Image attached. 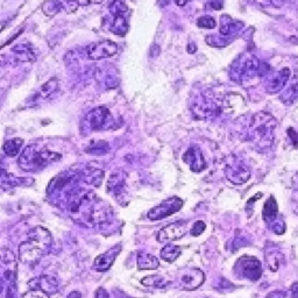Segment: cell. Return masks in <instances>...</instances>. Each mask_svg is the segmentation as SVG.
<instances>
[{"label": "cell", "mask_w": 298, "mask_h": 298, "mask_svg": "<svg viewBox=\"0 0 298 298\" xmlns=\"http://www.w3.org/2000/svg\"><path fill=\"white\" fill-rule=\"evenodd\" d=\"M4 63H5V56L0 55V67H2Z\"/></svg>", "instance_id": "60d3db41"}, {"label": "cell", "mask_w": 298, "mask_h": 298, "mask_svg": "<svg viewBox=\"0 0 298 298\" xmlns=\"http://www.w3.org/2000/svg\"><path fill=\"white\" fill-rule=\"evenodd\" d=\"M38 289H41L45 292H56L57 291V283L51 277L43 276V277L40 279V288Z\"/></svg>", "instance_id": "83f0119b"}, {"label": "cell", "mask_w": 298, "mask_h": 298, "mask_svg": "<svg viewBox=\"0 0 298 298\" xmlns=\"http://www.w3.org/2000/svg\"><path fill=\"white\" fill-rule=\"evenodd\" d=\"M184 162L190 167V169L195 172H201L206 168V163L204 156L197 147H191L187 150V153L183 156Z\"/></svg>", "instance_id": "e0dca14e"}, {"label": "cell", "mask_w": 298, "mask_h": 298, "mask_svg": "<svg viewBox=\"0 0 298 298\" xmlns=\"http://www.w3.org/2000/svg\"><path fill=\"white\" fill-rule=\"evenodd\" d=\"M23 298H49V296L41 289H32V290L26 292Z\"/></svg>", "instance_id": "4dcf8cb0"}, {"label": "cell", "mask_w": 298, "mask_h": 298, "mask_svg": "<svg viewBox=\"0 0 298 298\" xmlns=\"http://www.w3.org/2000/svg\"><path fill=\"white\" fill-rule=\"evenodd\" d=\"M240 21L230 19L228 16H222V26H220V34L222 35H232L243 27Z\"/></svg>", "instance_id": "44dd1931"}, {"label": "cell", "mask_w": 298, "mask_h": 298, "mask_svg": "<svg viewBox=\"0 0 298 298\" xmlns=\"http://www.w3.org/2000/svg\"><path fill=\"white\" fill-rule=\"evenodd\" d=\"M42 11H43V13H45L46 15L54 16V15L57 14V13L61 10H59L57 3H56L55 0H48V2L43 3Z\"/></svg>", "instance_id": "f1b7e54d"}, {"label": "cell", "mask_w": 298, "mask_h": 298, "mask_svg": "<svg viewBox=\"0 0 298 298\" xmlns=\"http://www.w3.org/2000/svg\"><path fill=\"white\" fill-rule=\"evenodd\" d=\"M291 298H298V282H295L290 288Z\"/></svg>", "instance_id": "d590c367"}, {"label": "cell", "mask_w": 298, "mask_h": 298, "mask_svg": "<svg viewBox=\"0 0 298 298\" xmlns=\"http://www.w3.org/2000/svg\"><path fill=\"white\" fill-rule=\"evenodd\" d=\"M49 232L46 231L45 228L37 227L33 239L26 241L19 247L20 260L27 265L36 263L42 257L45 249L49 246Z\"/></svg>", "instance_id": "7a4b0ae2"}, {"label": "cell", "mask_w": 298, "mask_h": 298, "mask_svg": "<svg viewBox=\"0 0 298 298\" xmlns=\"http://www.w3.org/2000/svg\"><path fill=\"white\" fill-rule=\"evenodd\" d=\"M116 51H118L116 43L110 40H104L91 43L86 49V54L90 59L99 61V59L112 57L116 54Z\"/></svg>", "instance_id": "8fae6325"}, {"label": "cell", "mask_w": 298, "mask_h": 298, "mask_svg": "<svg viewBox=\"0 0 298 298\" xmlns=\"http://www.w3.org/2000/svg\"><path fill=\"white\" fill-rule=\"evenodd\" d=\"M234 274L239 279H247L250 281H257L262 276L261 262L254 256L245 255L235 262Z\"/></svg>", "instance_id": "8992f818"}, {"label": "cell", "mask_w": 298, "mask_h": 298, "mask_svg": "<svg viewBox=\"0 0 298 298\" xmlns=\"http://www.w3.org/2000/svg\"><path fill=\"white\" fill-rule=\"evenodd\" d=\"M265 259L267 267L269 268L271 271H277L280 269L281 265L284 261V256L282 252L276 245L268 244L265 252Z\"/></svg>", "instance_id": "ac0fdd59"}, {"label": "cell", "mask_w": 298, "mask_h": 298, "mask_svg": "<svg viewBox=\"0 0 298 298\" xmlns=\"http://www.w3.org/2000/svg\"><path fill=\"white\" fill-rule=\"evenodd\" d=\"M136 265L139 270H153L156 269L160 266V261L156 256L152 255L148 253H142L140 252L137 254L136 259Z\"/></svg>", "instance_id": "ffe728a7"}, {"label": "cell", "mask_w": 298, "mask_h": 298, "mask_svg": "<svg viewBox=\"0 0 298 298\" xmlns=\"http://www.w3.org/2000/svg\"><path fill=\"white\" fill-rule=\"evenodd\" d=\"M262 218L268 227L273 231L275 234H283L286 231V225H284L283 219L280 217L279 206L274 197H269L265 203L262 211Z\"/></svg>", "instance_id": "52a82bcc"}, {"label": "cell", "mask_w": 298, "mask_h": 298, "mask_svg": "<svg viewBox=\"0 0 298 298\" xmlns=\"http://www.w3.org/2000/svg\"><path fill=\"white\" fill-rule=\"evenodd\" d=\"M86 122L93 131H101V129L110 127V124H112V116L106 109L99 107V109L90 112L86 116Z\"/></svg>", "instance_id": "9a60e30c"}, {"label": "cell", "mask_w": 298, "mask_h": 298, "mask_svg": "<svg viewBox=\"0 0 298 298\" xmlns=\"http://www.w3.org/2000/svg\"><path fill=\"white\" fill-rule=\"evenodd\" d=\"M191 111L195 118L201 120L214 119L222 113V106L211 91L198 93L191 103Z\"/></svg>", "instance_id": "5b68a950"}, {"label": "cell", "mask_w": 298, "mask_h": 298, "mask_svg": "<svg viewBox=\"0 0 298 298\" xmlns=\"http://www.w3.org/2000/svg\"><path fill=\"white\" fill-rule=\"evenodd\" d=\"M190 2V0H175V4L177 6H185L187 5V4Z\"/></svg>", "instance_id": "f35d334b"}, {"label": "cell", "mask_w": 298, "mask_h": 298, "mask_svg": "<svg viewBox=\"0 0 298 298\" xmlns=\"http://www.w3.org/2000/svg\"><path fill=\"white\" fill-rule=\"evenodd\" d=\"M61 158L58 154L50 150L31 145L26 148L19 158V165L25 170L32 171L35 169H43L51 162L58 161Z\"/></svg>", "instance_id": "3957f363"}, {"label": "cell", "mask_w": 298, "mask_h": 298, "mask_svg": "<svg viewBox=\"0 0 298 298\" xmlns=\"http://www.w3.org/2000/svg\"><path fill=\"white\" fill-rule=\"evenodd\" d=\"M280 99L284 105H292L298 99V69L293 73L290 83L281 92Z\"/></svg>", "instance_id": "d6986e66"}, {"label": "cell", "mask_w": 298, "mask_h": 298, "mask_svg": "<svg viewBox=\"0 0 298 298\" xmlns=\"http://www.w3.org/2000/svg\"><path fill=\"white\" fill-rule=\"evenodd\" d=\"M290 69L284 67L281 70L269 73L265 81V89L269 94H276L282 91L290 80Z\"/></svg>", "instance_id": "7c38bea8"}, {"label": "cell", "mask_w": 298, "mask_h": 298, "mask_svg": "<svg viewBox=\"0 0 298 298\" xmlns=\"http://www.w3.org/2000/svg\"><path fill=\"white\" fill-rule=\"evenodd\" d=\"M205 281V274L201 269L192 268V269L184 270L180 276V286L183 290H196Z\"/></svg>", "instance_id": "5bb4252c"}, {"label": "cell", "mask_w": 298, "mask_h": 298, "mask_svg": "<svg viewBox=\"0 0 298 298\" xmlns=\"http://www.w3.org/2000/svg\"><path fill=\"white\" fill-rule=\"evenodd\" d=\"M109 292H107L104 288H99L96 291V298H109Z\"/></svg>", "instance_id": "e575fe53"}, {"label": "cell", "mask_w": 298, "mask_h": 298, "mask_svg": "<svg viewBox=\"0 0 298 298\" xmlns=\"http://www.w3.org/2000/svg\"><path fill=\"white\" fill-rule=\"evenodd\" d=\"M292 205L296 212L298 213V187L295 188L292 192Z\"/></svg>", "instance_id": "836d02e7"}, {"label": "cell", "mask_w": 298, "mask_h": 298, "mask_svg": "<svg viewBox=\"0 0 298 298\" xmlns=\"http://www.w3.org/2000/svg\"><path fill=\"white\" fill-rule=\"evenodd\" d=\"M168 4H169V0H158V5L162 6V7L167 6Z\"/></svg>", "instance_id": "ab89813d"}, {"label": "cell", "mask_w": 298, "mask_h": 298, "mask_svg": "<svg viewBox=\"0 0 298 298\" xmlns=\"http://www.w3.org/2000/svg\"><path fill=\"white\" fill-rule=\"evenodd\" d=\"M187 233V225L183 222H176L169 224L158 231L156 239L158 243H170V241L178 240Z\"/></svg>", "instance_id": "4fadbf2b"}, {"label": "cell", "mask_w": 298, "mask_h": 298, "mask_svg": "<svg viewBox=\"0 0 298 298\" xmlns=\"http://www.w3.org/2000/svg\"><path fill=\"white\" fill-rule=\"evenodd\" d=\"M182 254V249L180 246L168 243L161 250V257L167 262H174Z\"/></svg>", "instance_id": "603a6c76"}, {"label": "cell", "mask_w": 298, "mask_h": 298, "mask_svg": "<svg viewBox=\"0 0 298 298\" xmlns=\"http://www.w3.org/2000/svg\"><path fill=\"white\" fill-rule=\"evenodd\" d=\"M277 122L270 113L259 112L250 120L248 134L249 139L259 150H268L274 145L275 129Z\"/></svg>", "instance_id": "6da1fadb"}, {"label": "cell", "mask_w": 298, "mask_h": 298, "mask_svg": "<svg viewBox=\"0 0 298 298\" xmlns=\"http://www.w3.org/2000/svg\"><path fill=\"white\" fill-rule=\"evenodd\" d=\"M57 90H58V81L56 78H51L41 86L40 91H38V97H41L43 99L49 98L51 94H54Z\"/></svg>", "instance_id": "484cf974"}, {"label": "cell", "mask_w": 298, "mask_h": 298, "mask_svg": "<svg viewBox=\"0 0 298 298\" xmlns=\"http://www.w3.org/2000/svg\"><path fill=\"white\" fill-rule=\"evenodd\" d=\"M68 298H82V293L78 291H72L69 293Z\"/></svg>", "instance_id": "74e56055"}, {"label": "cell", "mask_w": 298, "mask_h": 298, "mask_svg": "<svg viewBox=\"0 0 298 298\" xmlns=\"http://www.w3.org/2000/svg\"><path fill=\"white\" fill-rule=\"evenodd\" d=\"M23 146H24V140L19 139V137H16V139L7 140L5 142V145H4V152H5L7 156L13 157V156H15V155H18Z\"/></svg>", "instance_id": "d4e9b609"}, {"label": "cell", "mask_w": 298, "mask_h": 298, "mask_svg": "<svg viewBox=\"0 0 298 298\" xmlns=\"http://www.w3.org/2000/svg\"><path fill=\"white\" fill-rule=\"evenodd\" d=\"M12 51L16 55L15 57L21 62H32L35 59V57H34V53L29 47L18 45V46L13 47Z\"/></svg>", "instance_id": "cb8c5ba5"}, {"label": "cell", "mask_w": 298, "mask_h": 298, "mask_svg": "<svg viewBox=\"0 0 298 298\" xmlns=\"http://www.w3.org/2000/svg\"><path fill=\"white\" fill-rule=\"evenodd\" d=\"M104 0H90V3H93V4H102Z\"/></svg>", "instance_id": "b9f144b4"}, {"label": "cell", "mask_w": 298, "mask_h": 298, "mask_svg": "<svg viewBox=\"0 0 298 298\" xmlns=\"http://www.w3.org/2000/svg\"><path fill=\"white\" fill-rule=\"evenodd\" d=\"M141 283L144 284V286L150 287V288H163L168 284L167 281L160 275L146 276V277L141 280Z\"/></svg>", "instance_id": "4316f807"}, {"label": "cell", "mask_w": 298, "mask_h": 298, "mask_svg": "<svg viewBox=\"0 0 298 298\" xmlns=\"http://www.w3.org/2000/svg\"><path fill=\"white\" fill-rule=\"evenodd\" d=\"M205 230V224L203 223V222H196L195 224H193V226L191 228V231H190V233L193 236H198V235H201L203 232H204Z\"/></svg>", "instance_id": "1f68e13d"}, {"label": "cell", "mask_w": 298, "mask_h": 298, "mask_svg": "<svg viewBox=\"0 0 298 298\" xmlns=\"http://www.w3.org/2000/svg\"><path fill=\"white\" fill-rule=\"evenodd\" d=\"M120 252H122V245L120 244L114 245L113 247L107 249L105 253L101 254V255H98L94 259L93 268L97 271H101V273L107 271L112 266H113L115 259L119 255Z\"/></svg>", "instance_id": "2e32d148"}, {"label": "cell", "mask_w": 298, "mask_h": 298, "mask_svg": "<svg viewBox=\"0 0 298 298\" xmlns=\"http://www.w3.org/2000/svg\"><path fill=\"white\" fill-rule=\"evenodd\" d=\"M5 26H6V23H0V32L5 28Z\"/></svg>", "instance_id": "7bdbcfd3"}, {"label": "cell", "mask_w": 298, "mask_h": 298, "mask_svg": "<svg viewBox=\"0 0 298 298\" xmlns=\"http://www.w3.org/2000/svg\"><path fill=\"white\" fill-rule=\"evenodd\" d=\"M253 2L259 4V5H262V6H268L271 4V0H253Z\"/></svg>", "instance_id": "8d00e7d4"}, {"label": "cell", "mask_w": 298, "mask_h": 298, "mask_svg": "<svg viewBox=\"0 0 298 298\" xmlns=\"http://www.w3.org/2000/svg\"><path fill=\"white\" fill-rule=\"evenodd\" d=\"M197 26L200 28L212 29L215 27V20L212 18V16H209V15L201 16V18L198 19V21H197Z\"/></svg>", "instance_id": "f546056e"}, {"label": "cell", "mask_w": 298, "mask_h": 298, "mask_svg": "<svg viewBox=\"0 0 298 298\" xmlns=\"http://www.w3.org/2000/svg\"><path fill=\"white\" fill-rule=\"evenodd\" d=\"M61 11H66L68 13L76 12L82 6H88L90 0H55Z\"/></svg>", "instance_id": "7402d4cb"}, {"label": "cell", "mask_w": 298, "mask_h": 298, "mask_svg": "<svg viewBox=\"0 0 298 298\" xmlns=\"http://www.w3.org/2000/svg\"><path fill=\"white\" fill-rule=\"evenodd\" d=\"M127 11V6L125 5L122 0H113V3L110 5V12L113 15V23L111 25L110 31L115 34V35H126L128 31V23L125 14H126Z\"/></svg>", "instance_id": "9c48e42d"}, {"label": "cell", "mask_w": 298, "mask_h": 298, "mask_svg": "<svg viewBox=\"0 0 298 298\" xmlns=\"http://www.w3.org/2000/svg\"><path fill=\"white\" fill-rule=\"evenodd\" d=\"M287 293L284 291H280V290H276V291H271L267 295L266 298H286Z\"/></svg>", "instance_id": "d6a6232c"}, {"label": "cell", "mask_w": 298, "mask_h": 298, "mask_svg": "<svg viewBox=\"0 0 298 298\" xmlns=\"http://www.w3.org/2000/svg\"><path fill=\"white\" fill-rule=\"evenodd\" d=\"M262 63L254 55H240L232 64L231 78L236 83L243 84L262 73Z\"/></svg>", "instance_id": "277c9868"}, {"label": "cell", "mask_w": 298, "mask_h": 298, "mask_svg": "<svg viewBox=\"0 0 298 298\" xmlns=\"http://www.w3.org/2000/svg\"><path fill=\"white\" fill-rule=\"evenodd\" d=\"M225 174L228 181H231L233 184L241 185L247 182L250 177L249 168L246 166V163L233 155L231 158L227 160L225 166Z\"/></svg>", "instance_id": "ba28073f"}, {"label": "cell", "mask_w": 298, "mask_h": 298, "mask_svg": "<svg viewBox=\"0 0 298 298\" xmlns=\"http://www.w3.org/2000/svg\"><path fill=\"white\" fill-rule=\"evenodd\" d=\"M183 201L180 197H170L162 202L160 205L154 206L150 209L147 213V217L150 220H161L163 218L169 217V215L174 214L182 209Z\"/></svg>", "instance_id": "30bf717a"}]
</instances>
